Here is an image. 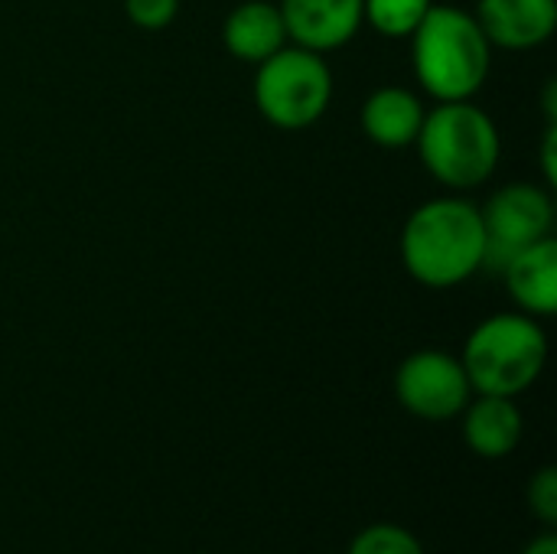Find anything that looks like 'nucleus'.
I'll use <instances>...</instances> for the list:
<instances>
[{"label": "nucleus", "instance_id": "f257e3e1", "mask_svg": "<svg viewBox=\"0 0 557 554\" xmlns=\"http://www.w3.org/2000/svg\"><path fill=\"white\" fill-rule=\"evenodd\" d=\"M405 271L431 287L450 291L486 268L483 216L463 193H447L421 202L401 225L398 238Z\"/></svg>", "mask_w": 557, "mask_h": 554}, {"label": "nucleus", "instance_id": "ddd939ff", "mask_svg": "<svg viewBox=\"0 0 557 554\" xmlns=\"http://www.w3.org/2000/svg\"><path fill=\"white\" fill-rule=\"evenodd\" d=\"M222 42L238 62H248V65H258L277 49H284L287 29H284V16L277 3L271 0L238 3L222 23Z\"/></svg>", "mask_w": 557, "mask_h": 554}, {"label": "nucleus", "instance_id": "4468645a", "mask_svg": "<svg viewBox=\"0 0 557 554\" xmlns=\"http://www.w3.org/2000/svg\"><path fill=\"white\" fill-rule=\"evenodd\" d=\"M434 0H362V20L385 39H411Z\"/></svg>", "mask_w": 557, "mask_h": 554}, {"label": "nucleus", "instance_id": "f3484780", "mask_svg": "<svg viewBox=\"0 0 557 554\" xmlns=\"http://www.w3.org/2000/svg\"><path fill=\"white\" fill-rule=\"evenodd\" d=\"M529 506L532 513L552 529L557 522V470L555 467H542L532 483H529Z\"/></svg>", "mask_w": 557, "mask_h": 554}, {"label": "nucleus", "instance_id": "39448f33", "mask_svg": "<svg viewBox=\"0 0 557 554\" xmlns=\"http://www.w3.org/2000/svg\"><path fill=\"white\" fill-rule=\"evenodd\" d=\"M333 101V69L320 52L287 42L255 72V108L258 114L281 127L300 131L317 124Z\"/></svg>", "mask_w": 557, "mask_h": 554}, {"label": "nucleus", "instance_id": "f03ea898", "mask_svg": "<svg viewBox=\"0 0 557 554\" xmlns=\"http://www.w3.org/2000/svg\"><path fill=\"white\" fill-rule=\"evenodd\" d=\"M411 69L434 101H470L490 78L493 42L470 10L434 3L411 33Z\"/></svg>", "mask_w": 557, "mask_h": 554}, {"label": "nucleus", "instance_id": "423d86ee", "mask_svg": "<svg viewBox=\"0 0 557 554\" xmlns=\"http://www.w3.org/2000/svg\"><path fill=\"white\" fill-rule=\"evenodd\" d=\"M486 232V268L499 271L522 248L555 235V199L539 183H506L480 206Z\"/></svg>", "mask_w": 557, "mask_h": 554}, {"label": "nucleus", "instance_id": "dca6fc26", "mask_svg": "<svg viewBox=\"0 0 557 554\" xmlns=\"http://www.w3.org/2000/svg\"><path fill=\"white\" fill-rule=\"evenodd\" d=\"M124 13L137 29L157 33V29H166L176 20L180 0H124Z\"/></svg>", "mask_w": 557, "mask_h": 554}, {"label": "nucleus", "instance_id": "f8f14e48", "mask_svg": "<svg viewBox=\"0 0 557 554\" xmlns=\"http://www.w3.org/2000/svg\"><path fill=\"white\" fill-rule=\"evenodd\" d=\"M463 415V441L473 454L486 457V460H499L509 457L519 441H522V411L516 405V398H503V395H476L467 402Z\"/></svg>", "mask_w": 557, "mask_h": 554}, {"label": "nucleus", "instance_id": "7ed1b4c3", "mask_svg": "<svg viewBox=\"0 0 557 554\" xmlns=\"http://www.w3.org/2000/svg\"><path fill=\"white\" fill-rule=\"evenodd\" d=\"M424 170L450 193L486 186L503 157L496 121L470 101H434L414 140Z\"/></svg>", "mask_w": 557, "mask_h": 554}, {"label": "nucleus", "instance_id": "0eeeda50", "mask_svg": "<svg viewBox=\"0 0 557 554\" xmlns=\"http://www.w3.org/2000/svg\"><path fill=\"white\" fill-rule=\"evenodd\" d=\"M395 398L421 421H450L460 418L473 398V385L460 356L444 349H418L395 372Z\"/></svg>", "mask_w": 557, "mask_h": 554}, {"label": "nucleus", "instance_id": "1a4fd4ad", "mask_svg": "<svg viewBox=\"0 0 557 554\" xmlns=\"http://www.w3.org/2000/svg\"><path fill=\"white\" fill-rule=\"evenodd\" d=\"M473 16L493 49L525 52L555 36L557 0H480Z\"/></svg>", "mask_w": 557, "mask_h": 554}, {"label": "nucleus", "instance_id": "6ab92c4d", "mask_svg": "<svg viewBox=\"0 0 557 554\" xmlns=\"http://www.w3.org/2000/svg\"><path fill=\"white\" fill-rule=\"evenodd\" d=\"M522 554H557V535L555 532H545V535H539L532 545H525V552Z\"/></svg>", "mask_w": 557, "mask_h": 554}, {"label": "nucleus", "instance_id": "6e6552de", "mask_svg": "<svg viewBox=\"0 0 557 554\" xmlns=\"http://www.w3.org/2000/svg\"><path fill=\"white\" fill-rule=\"evenodd\" d=\"M287 42L310 52H333L362 29V0H277Z\"/></svg>", "mask_w": 557, "mask_h": 554}, {"label": "nucleus", "instance_id": "2eb2a0df", "mask_svg": "<svg viewBox=\"0 0 557 554\" xmlns=\"http://www.w3.org/2000/svg\"><path fill=\"white\" fill-rule=\"evenodd\" d=\"M346 554H424V545L418 542L414 532L392 522H379L362 529Z\"/></svg>", "mask_w": 557, "mask_h": 554}, {"label": "nucleus", "instance_id": "9d476101", "mask_svg": "<svg viewBox=\"0 0 557 554\" xmlns=\"http://www.w3.org/2000/svg\"><path fill=\"white\" fill-rule=\"evenodd\" d=\"M516 307L535 320H548L557 310V238L548 235L499 268Z\"/></svg>", "mask_w": 557, "mask_h": 554}, {"label": "nucleus", "instance_id": "a211bd4d", "mask_svg": "<svg viewBox=\"0 0 557 554\" xmlns=\"http://www.w3.org/2000/svg\"><path fill=\"white\" fill-rule=\"evenodd\" d=\"M542 167H545V186L552 189V186L557 183V124L555 121H548V131H545Z\"/></svg>", "mask_w": 557, "mask_h": 554}, {"label": "nucleus", "instance_id": "20e7f679", "mask_svg": "<svg viewBox=\"0 0 557 554\" xmlns=\"http://www.w3.org/2000/svg\"><path fill=\"white\" fill-rule=\"evenodd\" d=\"M460 362L473 395L516 398L542 379L548 362V336L542 323L522 310L493 313L473 327Z\"/></svg>", "mask_w": 557, "mask_h": 554}, {"label": "nucleus", "instance_id": "9b49d317", "mask_svg": "<svg viewBox=\"0 0 557 554\" xmlns=\"http://www.w3.org/2000/svg\"><path fill=\"white\" fill-rule=\"evenodd\" d=\"M424 114H428V108H424L421 95H414L405 85H382L362 101L359 124H362V134L375 147L401 150V147H414Z\"/></svg>", "mask_w": 557, "mask_h": 554}]
</instances>
